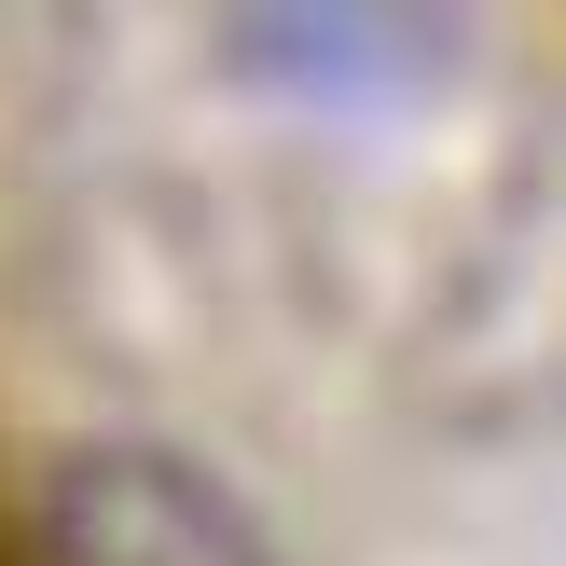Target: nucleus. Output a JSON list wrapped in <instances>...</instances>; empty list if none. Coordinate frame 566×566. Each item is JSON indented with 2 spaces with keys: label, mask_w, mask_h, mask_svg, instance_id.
<instances>
[{
  "label": "nucleus",
  "mask_w": 566,
  "mask_h": 566,
  "mask_svg": "<svg viewBox=\"0 0 566 566\" xmlns=\"http://www.w3.org/2000/svg\"><path fill=\"white\" fill-rule=\"evenodd\" d=\"M55 553L70 566H276L249 497L166 442H83L55 470Z\"/></svg>",
  "instance_id": "nucleus-1"
}]
</instances>
